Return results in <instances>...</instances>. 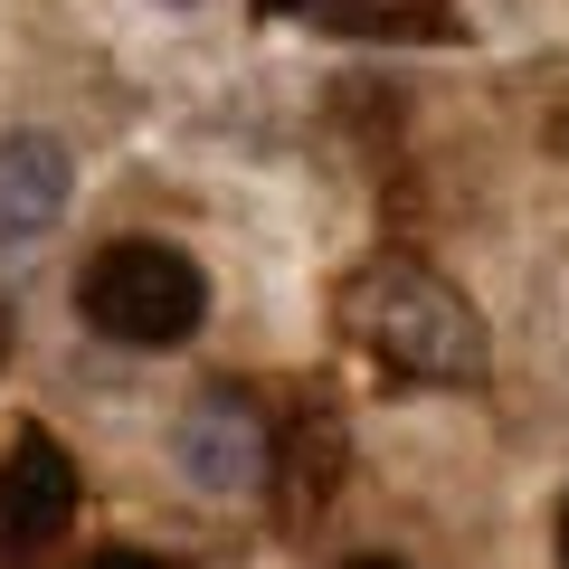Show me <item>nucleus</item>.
<instances>
[{
  "label": "nucleus",
  "mask_w": 569,
  "mask_h": 569,
  "mask_svg": "<svg viewBox=\"0 0 569 569\" xmlns=\"http://www.w3.org/2000/svg\"><path fill=\"white\" fill-rule=\"evenodd\" d=\"M351 569H408V560H351Z\"/></svg>",
  "instance_id": "9"
},
{
  "label": "nucleus",
  "mask_w": 569,
  "mask_h": 569,
  "mask_svg": "<svg viewBox=\"0 0 569 569\" xmlns=\"http://www.w3.org/2000/svg\"><path fill=\"white\" fill-rule=\"evenodd\" d=\"M342 323H351V342H361L380 370H399L408 389H475L485 361H493L485 313L418 257L361 266V276L342 284Z\"/></svg>",
  "instance_id": "1"
},
{
  "label": "nucleus",
  "mask_w": 569,
  "mask_h": 569,
  "mask_svg": "<svg viewBox=\"0 0 569 569\" xmlns=\"http://www.w3.org/2000/svg\"><path fill=\"white\" fill-rule=\"evenodd\" d=\"M181 466H190V485H209V493H247V485H266V466H276V437H266V418H257V399L247 389H200L190 399V418H181Z\"/></svg>",
  "instance_id": "4"
},
{
  "label": "nucleus",
  "mask_w": 569,
  "mask_h": 569,
  "mask_svg": "<svg viewBox=\"0 0 569 569\" xmlns=\"http://www.w3.org/2000/svg\"><path fill=\"white\" fill-rule=\"evenodd\" d=\"M67 522H77V456L48 427H20L0 447V550H39Z\"/></svg>",
  "instance_id": "3"
},
{
  "label": "nucleus",
  "mask_w": 569,
  "mask_h": 569,
  "mask_svg": "<svg viewBox=\"0 0 569 569\" xmlns=\"http://www.w3.org/2000/svg\"><path fill=\"white\" fill-rule=\"evenodd\" d=\"M0 361H10V305H0Z\"/></svg>",
  "instance_id": "8"
},
{
  "label": "nucleus",
  "mask_w": 569,
  "mask_h": 569,
  "mask_svg": "<svg viewBox=\"0 0 569 569\" xmlns=\"http://www.w3.org/2000/svg\"><path fill=\"white\" fill-rule=\"evenodd\" d=\"M77 305H86V323H96L104 342H123V351H171V342L200 332L209 276L181 257V247L123 238V247H104V257L77 276Z\"/></svg>",
  "instance_id": "2"
},
{
  "label": "nucleus",
  "mask_w": 569,
  "mask_h": 569,
  "mask_svg": "<svg viewBox=\"0 0 569 569\" xmlns=\"http://www.w3.org/2000/svg\"><path fill=\"white\" fill-rule=\"evenodd\" d=\"M276 10H313V0H276Z\"/></svg>",
  "instance_id": "10"
},
{
  "label": "nucleus",
  "mask_w": 569,
  "mask_h": 569,
  "mask_svg": "<svg viewBox=\"0 0 569 569\" xmlns=\"http://www.w3.org/2000/svg\"><path fill=\"white\" fill-rule=\"evenodd\" d=\"M86 569H162V560H152V550H96Z\"/></svg>",
  "instance_id": "6"
},
{
  "label": "nucleus",
  "mask_w": 569,
  "mask_h": 569,
  "mask_svg": "<svg viewBox=\"0 0 569 569\" xmlns=\"http://www.w3.org/2000/svg\"><path fill=\"white\" fill-rule=\"evenodd\" d=\"M67 190H77V162L58 133H0V247L48 238L67 219Z\"/></svg>",
  "instance_id": "5"
},
{
  "label": "nucleus",
  "mask_w": 569,
  "mask_h": 569,
  "mask_svg": "<svg viewBox=\"0 0 569 569\" xmlns=\"http://www.w3.org/2000/svg\"><path fill=\"white\" fill-rule=\"evenodd\" d=\"M560 569H569V503H560Z\"/></svg>",
  "instance_id": "7"
}]
</instances>
